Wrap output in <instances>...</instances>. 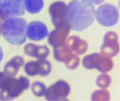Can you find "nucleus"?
I'll use <instances>...</instances> for the list:
<instances>
[{"label": "nucleus", "instance_id": "f257e3e1", "mask_svg": "<svg viewBox=\"0 0 120 101\" xmlns=\"http://www.w3.org/2000/svg\"><path fill=\"white\" fill-rule=\"evenodd\" d=\"M95 9L87 0H72L67 6L66 22L70 29L75 31H82L93 23Z\"/></svg>", "mask_w": 120, "mask_h": 101}, {"label": "nucleus", "instance_id": "f03ea898", "mask_svg": "<svg viewBox=\"0 0 120 101\" xmlns=\"http://www.w3.org/2000/svg\"><path fill=\"white\" fill-rule=\"evenodd\" d=\"M29 86L28 79L21 77L18 79L0 72V98L3 100H9L18 97Z\"/></svg>", "mask_w": 120, "mask_h": 101}, {"label": "nucleus", "instance_id": "7ed1b4c3", "mask_svg": "<svg viewBox=\"0 0 120 101\" xmlns=\"http://www.w3.org/2000/svg\"><path fill=\"white\" fill-rule=\"evenodd\" d=\"M95 17L101 25L110 27L117 23L119 13L114 6L107 4L99 7L95 14Z\"/></svg>", "mask_w": 120, "mask_h": 101}, {"label": "nucleus", "instance_id": "20e7f679", "mask_svg": "<svg viewBox=\"0 0 120 101\" xmlns=\"http://www.w3.org/2000/svg\"><path fill=\"white\" fill-rule=\"evenodd\" d=\"M70 88L68 84L64 81H59L47 89L45 97L48 100H63L69 94Z\"/></svg>", "mask_w": 120, "mask_h": 101}, {"label": "nucleus", "instance_id": "39448f33", "mask_svg": "<svg viewBox=\"0 0 120 101\" xmlns=\"http://www.w3.org/2000/svg\"><path fill=\"white\" fill-rule=\"evenodd\" d=\"M49 10L52 22L56 27L67 24L66 22L67 6L65 3L61 1L54 2L50 6Z\"/></svg>", "mask_w": 120, "mask_h": 101}, {"label": "nucleus", "instance_id": "423d86ee", "mask_svg": "<svg viewBox=\"0 0 120 101\" xmlns=\"http://www.w3.org/2000/svg\"><path fill=\"white\" fill-rule=\"evenodd\" d=\"M51 68L50 63L44 59H41L27 63L25 66V71L27 74L31 76L38 74L45 76L50 73Z\"/></svg>", "mask_w": 120, "mask_h": 101}, {"label": "nucleus", "instance_id": "0eeeda50", "mask_svg": "<svg viewBox=\"0 0 120 101\" xmlns=\"http://www.w3.org/2000/svg\"><path fill=\"white\" fill-rule=\"evenodd\" d=\"M70 27L67 24L59 25L50 34L49 43L53 46H59L65 43V39L69 34Z\"/></svg>", "mask_w": 120, "mask_h": 101}, {"label": "nucleus", "instance_id": "6e6552de", "mask_svg": "<svg viewBox=\"0 0 120 101\" xmlns=\"http://www.w3.org/2000/svg\"><path fill=\"white\" fill-rule=\"evenodd\" d=\"M48 34V28L41 22H34L30 25L28 37L33 41H39L44 39Z\"/></svg>", "mask_w": 120, "mask_h": 101}, {"label": "nucleus", "instance_id": "1a4fd4ad", "mask_svg": "<svg viewBox=\"0 0 120 101\" xmlns=\"http://www.w3.org/2000/svg\"><path fill=\"white\" fill-rule=\"evenodd\" d=\"M26 55L39 60L44 59L49 55V50L46 46H38L32 44H28L25 48Z\"/></svg>", "mask_w": 120, "mask_h": 101}, {"label": "nucleus", "instance_id": "9d476101", "mask_svg": "<svg viewBox=\"0 0 120 101\" xmlns=\"http://www.w3.org/2000/svg\"><path fill=\"white\" fill-rule=\"evenodd\" d=\"M24 64V60L21 56H16L6 65L5 73L11 77L15 76L18 72L19 68Z\"/></svg>", "mask_w": 120, "mask_h": 101}, {"label": "nucleus", "instance_id": "9b49d317", "mask_svg": "<svg viewBox=\"0 0 120 101\" xmlns=\"http://www.w3.org/2000/svg\"><path fill=\"white\" fill-rule=\"evenodd\" d=\"M33 93L36 96H42L45 95L46 88L44 84L40 82H36L33 83L32 87Z\"/></svg>", "mask_w": 120, "mask_h": 101}, {"label": "nucleus", "instance_id": "f8f14e48", "mask_svg": "<svg viewBox=\"0 0 120 101\" xmlns=\"http://www.w3.org/2000/svg\"><path fill=\"white\" fill-rule=\"evenodd\" d=\"M92 4L98 5L102 3L105 0H87Z\"/></svg>", "mask_w": 120, "mask_h": 101}, {"label": "nucleus", "instance_id": "ddd939ff", "mask_svg": "<svg viewBox=\"0 0 120 101\" xmlns=\"http://www.w3.org/2000/svg\"><path fill=\"white\" fill-rule=\"evenodd\" d=\"M3 57V52L0 47V62L2 60Z\"/></svg>", "mask_w": 120, "mask_h": 101}]
</instances>
